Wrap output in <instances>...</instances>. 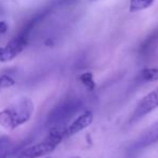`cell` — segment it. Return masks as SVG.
Listing matches in <instances>:
<instances>
[{"label": "cell", "mask_w": 158, "mask_h": 158, "mask_svg": "<svg viewBox=\"0 0 158 158\" xmlns=\"http://www.w3.org/2000/svg\"><path fill=\"white\" fill-rule=\"evenodd\" d=\"M65 140L64 126H55L49 131L48 135L37 144L25 148L20 154L19 158H40L52 153L61 142Z\"/></svg>", "instance_id": "cell-1"}, {"label": "cell", "mask_w": 158, "mask_h": 158, "mask_svg": "<svg viewBox=\"0 0 158 158\" xmlns=\"http://www.w3.org/2000/svg\"><path fill=\"white\" fill-rule=\"evenodd\" d=\"M34 113V103L31 99L20 100L18 103L11 108L5 110L0 114V117L2 118V123L7 127H10L12 129L23 125L26 121L31 119V115Z\"/></svg>", "instance_id": "cell-2"}, {"label": "cell", "mask_w": 158, "mask_h": 158, "mask_svg": "<svg viewBox=\"0 0 158 158\" xmlns=\"http://www.w3.org/2000/svg\"><path fill=\"white\" fill-rule=\"evenodd\" d=\"M158 108V87L145 94L136 105L131 117V121H136Z\"/></svg>", "instance_id": "cell-3"}, {"label": "cell", "mask_w": 158, "mask_h": 158, "mask_svg": "<svg viewBox=\"0 0 158 158\" xmlns=\"http://www.w3.org/2000/svg\"><path fill=\"white\" fill-rule=\"evenodd\" d=\"M27 44V35L20 34L18 37L12 39L6 47L0 48V62H9L16 57Z\"/></svg>", "instance_id": "cell-4"}, {"label": "cell", "mask_w": 158, "mask_h": 158, "mask_svg": "<svg viewBox=\"0 0 158 158\" xmlns=\"http://www.w3.org/2000/svg\"><path fill=\"white\" fill-rule=\"evenodd\" d=\"M93 118L94 117H93V114L91 110H85L84 113L78 115L69 125L64 126V135H65V139L70 138V136L75 135L78 132L86 129L87 127H89L93 123Z\"/></svg>", "instance_id": "cell-5"}, {"label": "cell", "mask_w": 158, "mask_h": 158, "mask_svg": "<svg viewBox=\"0 0 158 158\" xmlns=\"http://www.w3.org/2000/svg\"><path fill=\"white\" fill-rule=\"evenodd\" d=\"M158 142V120L154 123L151 127L141 135L139 140V144L141 146H148V145L155 144Z\"/></svg>", "instance_id": "cell-6"}, {"label": "cell", "mask_w": 158, "mask_h": 158, "mask_svg": "<svg viewBox=\"0 0 158 158\" xmlns=\"http://www.w3.org/2000/svg\"><path fill=\"white\" fill-rule=\"evenodd\" d=\"M141 79L145 82H154L158 80V64L153 67L143 68L139 75Z\"/></svg>", "instance_id": "cell-7"}, {"label": "cell", "mask_w": 158, "mask_h": 158, "mask_svg": "<svg viewBox=\"0 0 158 158\" xmlns=\"http://www.w3.org/2000/svg\"><path fill=\"white\" fill-rule=\"evenodd\" d=\"M155 0H130L129 10L130 12H139L143 10L148 9L151 6H153Z\"/></svg>", "instance_id": "cell-8"}, {"label": "cell", "mask_w": 158, "mask_h": 158, "mask_svg": "<svg viewBox=\"0 0 158 158\" xmlns=\"http://www.w3.org/2000/svg\"><path fill=\"white\" fill-rule=\"evenodd\" d=\"M79 80L81 81V84L87 88L88 91H93L97 88V84H95L94 77L91 72H85L79 76Z\"/></svg>", "instance_id": "cell-9"}, {"label": "cell", "mask_w": 158, "mask_h": 158, "mask_svg": "<svg viewBox=\"0 0 158 158\" xmlns=\"http://www.w3.org/2000/svg\"><path fill=\"white\" fill-rule=\"evenodd\" d=\"M12 151V141L8 136L0 138V158H7Z\"/></svg>", "instance_id": "cell-10"}, {"label": "cell", "mask_w": 158, "mask_h": 158, "mask_svg": "<svg viewBox=\"0 0 158 158\" xmlns=\"http://www.w3.org/2000/svg\"><path fill=\"white\" fill-rule=\"evenodd\" d=\"M15 84L14 79L11 78L10 76H1L0 77V92L3 90V89H7L12 87L13 85Z\"/></svg>", "instance_id": "cell-11"}, {"label": "cell", "mask_w": 158, "mask_h": 158, "mask_svg": "<svg viewBox=\"0 0 158 158\" xmlns=\"http://www.w3.org/2000/svg\"><path fill=\"white\" fill-rule=\"evenodd\" d=\"M8 29H9V26H8L7 23L3 22V21H0V34L7 33Z\"/></svg>", "instance_id": "cell-12"}, {"label": "cell", "mask_w": 158, "mask_h": 158, "mask_svg": "<svg viewBox=\"0 0 158 158\" xmlns=\"http://www.w3.org/2000/svg\"><path fill=\"white\" fill-rule=\"evenodd\" d=\"M72 158H80V157H78V156H76V157H72Z\"/></svg>", "instance_id": "cell-13"}, {"label": "cell", "mask_w": 158, "mask_h": 158, "mask_svg": "<svg viewBox=\"0 0 158 158\" xmlns=\"http://www.w3.org/2000/svg\"><path fill=\"white\" fill-rule=\"evenodd\" d=\"M90 1H95V0H90Z\"/></svg>", "instance_id": "cell-14"}]
</instances>
